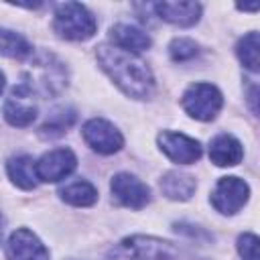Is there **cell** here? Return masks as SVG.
I'll list each match as a JSON object with an SVG mask.
<instances>
[{"mask_svg":"<svg viewBox=\"0 0 260 260\" xmlns=\"http://www.w3.org/2000/svg\"><path fill=\"white\" fill-rule=\"evenodd\" d=\"M95 55L102 69L114 79V83L126 95L134 100L150 98L154 89V77L138 55L118 49L114 45H100Z\"/></svg>","mask_w":260,"mask_h":260,"instance_id":"obj_1","label":"cell"},{"mask_svg":"<svg viewBox=\"0 0 260 260\" xmlns=\"http://www.w3.org/2000/svg\"><path fill=\"white\" fill-rule=\"evenodd\" d=\"M53 28L65 41H87L95 35L98 22L83 4L65 2V4H59L55 10Z\"/></svg>","mask_w":260,"mask_h":260,"instance_id":"obj_2","label":"cell"},{"mask_svg":"<svg viewBox=\"0 0 260 260\" xmlns=\"http://www.w3.org/2000/svg\"><path fill=\"white\" fill-rule=\"evenodd\" d=\"M108 260H177V248L158 238L132 236L116 246Z\"/></svg>","mask_w":260,"mask_h":260,"instance_id":"obj_3","label":"cell"},{"mask_svg":"<svg viewBox=\"0 0 260 260\" xmlns=\"http://www.w3.org/2000/svg\"><path fill=\"white\" fill-rule=\"evenodd\" d=\"M181 104L191 118L209 122L219 114V110L223 106V95L215 85L199 81V83H191L185 89Z\"/></svg>","mask_w":260,"mask_h":260,"instance_id":"obj_4","label":"cell"},{"mask_svg":"<svg viewBox=\"0 0 260 260\" xmlns=\"http://www.w3.org/2000/svg\"><path fill=\"white\" fill-rule=\"evenodd\" d=\"M248 197H250V187L244 179L221 177L211 191V205L223 215H234L246 205Z\"/></svg>","mask_w":260,"mask_h":260,"instance_id":"obj_5","label":"cell"},{"mask_svg":"<svg viewBox=\"0 0 260 260\" xmlns=\"http://www.w3.org/2000/svg\"><path fill=\"white\" fill-rule=\"evenodd\" d=\"M4 118L8 124L24 128L35 122L37 118V104H35V89L28 83H18L12 87L10 98L4 104Z\"/></svg>","mask_w":260,"mask_h":260,"instance_id":"obj_6","label":"cell"},{"mask_svg":"<svg viewBox=\"0 0 260 260\" xmlns=\"http://www.w3.org/2000/svg\"><path fill=\"white\" fill-rule=\"evenodd\" d=\"M81 134H83V140L100 154H114L124 144V138H122L120 130L114 124H110L108 120H102V118L87 120L81 128Z\"/></svg>","mask_w":260,"mask_h":260,"instance_id":"obj_7","label":"cell"},{"mask_svg":"<svg viewBox=\"0 0 260 260\" xmlns=\"http://www.w3.org/2000/svg\"><path fill=\"white\" fill-rule=\"evenodd\" d=\"M156 140L160 150L177 165H191L201 158V144L183 132L162 130Z\"/></svg>","mask_w":260,"mask_h":260,"instance_id":"obj_8","label":"cell"},{"mask_svg":"<svg viewBox=\"0 0 260 260\" xmlns=\"http://www.w3.org/2000/svg\"><path fill=\"white\" fill-rule=\"evenodd\" d=\"M77 167V158L69 148H55L45 152L37 160V177L45 183H59L61 179L69 177Z\"/></svg>","mask_w":260,"mask_h":260,"instance_id":"obj_9","label":"cell"},{"mask_svg":"<svg viewBox=\"0 0 260 260\" xmlns=\"http://www.w3.org/2000/svg\"><path fill=\"white\" fill-rule=\"evenodd\" d=\"M110 189H112V195L116 197V201L124 207H130V209H142L150 201L148 185L142 183L140 179H136L130 173L114 175Z\"/></svg>","mask_w":260,"mask_h":260,"instance_id":"obj_10","label":"cell"},{"mask_svg":"<svg viewBox=\"0 0 260 260\" xmlns=\"http://www.w3.org/2000/svg\"><path fill=\"white\" fill-rule=\"evenodd\" d=\"M6 260H49V250L30 230L20 228L8 238Z\"/></svg>","mask_w":260,"mask_h":260,"instance_id":"obj_11","label":"cell"},{"mask_svg":"<svg viewBox=\"0 0 260 260\" xmlns=\"http://www.w3.org/2000/svg\"><path fill=\"white\" fill-rule=\"evenodd\" d=\"M152 10L158 18L175 24V26H193L201 16L199 2H156Z\"/></svg>","mask_w":260,"mask_h":260,"instance_id":"obj_12","label":"cell"},{"mask_svg":"<svg viewBox=\"0 0 260 260\" xmlns=\"http://www.w3.org/2000/svg\"><path fill=\"white\" fill-rule=\"evenodd\" d=\"M244 156V148L232 134H217L209 142V158L217 167H236Z\"/></svg>","mask_w":260,"mask_h":260,"instance_id":"obj_13","label":"cell"},{"mask_svg":"<svg viewBox=\"0 0 260 260\" xmlns=\"http://www.w3.org/2000/svg\"><path fill=\"white\" fill-rule=\"evenodd\" d=\"M110 39L114 43V47L118 49H124L128 53H140V51H146L150 47V37L132 26V24H116L110 28Z\"/></svg>","mask_w":260,"mask_h":260,"instance_id":"obj_14","label":"cell"},{"mask_svg":"<svg viewBox=\"0 0 260 260\" xmlns=\"http://www.w3.org/2000/svg\"><path fill=\"white\" fill-rule=\"evenodd\" d=\"M197 181L193 175L179 173V171H169L160 177V191L165 197L173 201H187L195 193Z\"/></svg>","mask_w":260,"mask_h":260,"instance_id":"obj_15","label":"cell"},{"mask_svg":"<svg viewBox=\"0 0 260 260\" xmlns=\"http://www.w3.org/2000/svg\"><path fill=\"white\" fill-rule=\"evenodd\" d=\"M6 171L16 187L26 189V191L37 187L39 177H37V162L32 160V156H28V154L12 156L6 165Z\"/></svg>","mask_w":260,"mask_h":260,"instance_id":"obj_16","label":"cell"},{"mask_svg":"<svg viewBox=\"0 0 260 260\" xmlns=\"http://www.w3.org/2000/svg\"><path fill=\"white\" fill-rule=\"evenodd\" d=\"M61 199L75 207H89L98 201V189L89 181H75L61 189Z\"/></svg>","mask_w":260,"mask_h":260,"instance_id":"obj_17","label":"cell"},{"mask_svg":"<svg viewBox=\"0 0 260 260\" xmlns=\"http://www.w3.org/2000/svg\"><path fill=\"white\" fill-rule=\"evenodd\" d=\"M0 55L8 59H26L32 55V47L22 35L0 28Z\"/></svg>","mask_w":260,"mask_h":260,"instance_id":"obj_18","label":"cell"},{"mask_svg":"<svg viewBox=\"0 0 260 260\" xmlns=\"http://www.w3.org/2000/svg\"><path fill=\"white\" fill-rule=\"evenodd\" d=\"M77 114L75 110L71 108H61V110H55L53 114H49V118L45 120V124L41 126V136L43 138H57L61 134H65L73 122H75Z\"/></svg>","mask_w":260,"mask_h":260,"instance_id":"obj_19","label":"cell"},{"mask_svg":"<svg viewBox=\"0 0 260 260\" xmlns=\"http://www.w3.org/2000/svg\"><path fill=\"white\" fill-rule=\"evenodd\" d=\"M258 47H260V41H258V32L252 30L248 35H244L238 45H236V55L238 59L244 63L246 69H250L252 73L258 71L260 67V61H258Z\"/></svg>","mask_w":260,"mask_h":260,"instance_id":"obj_20","label":"cell"},{"mask_svg":"<svg viewBox=\"0 0 260 260\" xmlns=\"http://www.w3.org/2000/svg\"><path fill=\"white\" fill-rule=\"evenodd\" d=\"M169 53H171V59L173 61L183 63V61H189V59L197 57L199 47H197V43L193 39L179 37V39H173V43L169 45Z\"/></svg>","mask_w":260,"mask_h":260,"instance_id":"obj_21","label":"cell"},{"mask_svg":"<svg viewBox=\"0 0 260 260\" xmlns=\"http://www.w3.org/2000/svg\"><path fill=\"white\" fill-rule=\"evenodd\" d=\"M238 252L244 260H258V236L256 234H242L238 238Z\"/></svg>","mask_w":260,"mask_h":260,"instance_id":"obj_22","label":"cell"},{"mask_svg":"<svg viewBox=\"0 0 260 260\" xmlns=\"http://www.w3.org/2000/svg\"><path fill=\"white\" fill-rule=\"evenodd\" d=\"M2 89H4V73L0 71V93H2Z\"/></svg>","mask_w":260,"mask_h":260,"instance_id":"obj_23","label":"cell"},{"mask_svg":"<svg viewBox=\"0 0 260 260\" xmlns=\"http://www.w3.org/2000/svg\"><path fill=\"white\" fill-rule=\"evenodd\" d=\"M0 236H2V217H0Z\"/></svg>","mask_w":260,"mask_h":260,"instance_id":"obj_24","label":"cell"}]
</instances>
